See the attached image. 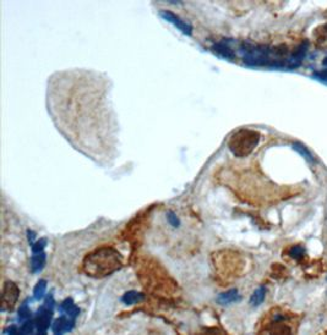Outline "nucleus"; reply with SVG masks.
<instances>
[{
  "label": "nucleus",
  "instance_id": "9d476101",
  "mask_svg": "<svg viewBox=\"0 0 327 335\" xmlns=\"http://www.w3.org/2000/svg\"><path fill=\"white\" fill-rule=\"evenodd\" d=\"M143 299L144 295L137 293V291H129V293H126L124 296L122 297L123 302H124L125 305H135V303L140 302Z\"/></svg>",
  "mask_w": 327,
  "mask_h": 335
},
{
  "label": "nucleus",
  "instance_id": "20e7f679",
  "mask_svg": "<svg viewBox=\"0 0 327 335\" xmlns=\"http://www.w3.org/2000/svg\"><path fill=\"white\" fill-rule=\"evenodd\" d=\"M18 294V288L12 281H6L3 289V297H2V306L3 311H10L12 307L16 303Z\"/></svg>",
  "mask_w": 327,
  "mask_h": 335
},
{
  "label": "nucleus",
  "instance_id": "a211bd4d",
  "mask_svg": "<svg viewBox=\"0 0 327 335\" xmlns=\"http://www.w3.org/2000/svg\"><path fill=\"white\" fill-rule=\"evenodd\" d=\"M200 335H224V334H222L218 329H207Z\"/></svg>",
  "mask_w": 327,
  "mask_h": 335
},
{
  "label": "nucleus",
  "instance_id": "f3484780",
  "mask_svg": "<svg viewBox=\"0 0 327 335\" xmlns=\"http://www.w3.org/2000/svg\"><path fill=\"white\" fill-rule=\"evenodd\" d=\"M168 222L171 223V224L173 226H174V228H177V226H179V224H180V222H179L178 217L175 216L174 213H172V212L168 213Z\"/></svg>",
  "mask_w": 327,
  "mask_h": 335
},
{
  "label": "nucleus",
  "instance_id": "39448f33",
  "mask_svg": "<svg viewBox=\"0 0 327 335\" xmlns=\"http://www.w3.org/2000/svg\"><path fill=\"white\" fill-rule=\"evenodd\" d=\"M159 16H161L163 20L171 22L173 26L177 27L178 30H180L184 35L191 36V33H193V27H191V25L188 23L186 21H184L183 18L179 17L178 15H175L174 12L168 10H161L159 11Z\"/></svg>",
  "mask_w": 327,
  "mask_h": 335
},
{
  "label": "nucleus",
  "instance_id": "0eeeda50",
  "mask_svg": "<svg viewBox=\"0 0 327 335\" xmlns=\"http://www.w3.org/2000/svg\"><path fill=\"white\" fill-rule=\"evenodd\" d=\"M237 300H238V290L237 289H232L226 291V293H222L221 295H218L217 297V302L223 306L229 305V303H232Z\"/></svg>",
  "mask_w": 327,
  "mask_h": 335
},
{
  "label": "nucleus",
  "instance_id": "f03ea898",
  "mask_svg": "<svg viewBox=\"0 0 327 335\" xmlns=\"http://www.w3.org/2000/svg\"><path fill=\"white\" fill-rule=\"evenodd\" d=\"M123 266L120 253L113 247H101L92 251L83 259V271L92 278H104L119 271Z\"/></svg>",
  "mask_w": 327,
  "mask_h": 335
},
{
  "label": "nucleus",
  "instance_id": "7ed1b4c3",
  "mask_svg": "<svg viewBox=\"0 0 327 335\" xmlns=\"http://www.w3.org/2000/svg\"><path fill=\"white\" fill-rule=\"evenodd\" d=\"M260 142V133L255 130L242 129L230 136L228 147L237 157H246L255 150Z\"/></svg>",
  "mask_w": 327,
  "mask_h": 335
},
{
  "label": "nucleus",
  "instance_id": "ddd939ff",
  "mask_svg": "<svg viewBox=\"0 0 327 335\" xmlns=\"http://www.w3.org/2000/svg\"><path fill=\"white\" fill-rule=\"evenodd\" d=\"M293 148H294L298 153H300L307 160H309V162H311V163L314 162V157L311 156V153L308 151V148H305L301 143H293Z\"/></svg>",
  "mask_w": 327,
  "mask_h": 335
},
{
  "label": "nucleus",
  "instance_id": "1a4fd4ad",
  "mask_svg": "<svg viewBox=\"0 0 327 335\" xmlns=\"http://www.w3.org/2000/svg\"><path fill=\"white\" fill-rule=\"evenodd\" d=\"M314 38H315L317 45H327V23L317 27V29L314 31Z\"/></svg>",
  "mask_w": 327,
  "mask_h": 335
},
{
  "label": "nucleus",
  "instance_id": "f257e3e1",
  "mask_svg": "<svg viewBox=\"0 0 327 335\" xmlns=\"http://www.w3.org/2000/svg\"><path fill=\"white\" fill-rule=\"evenodd\" d=\"M238 52L244 64L249 66H271L289 70L292 54H288V49L285 45L270 46L243 43L239 45Z\"/></svg>",
  "mask_w": 327,
  "mask_h": 335
},
{
  "label": "nucleus",
  "instance_id": "dca6fc26",
  "mask_svg": "<svg viewBox=\"0 0 327 335\" xmlns=\"http://www.w3.org/2000/svg\"><path fill=\"white\" fill-rule=\"evenodd\" d=\"M45 286H47V284H45L44 280H41L38 284L36 285V289H35V296L37 299H41L43 296V294H44L45 291Z\"/></svg>",
  "mask_w": 327,
  "mask_h": 335
},
{
  "label": "nucleus",
  "instance_id": "4468645a",
  "mask_svg": "<svg viewBox=\"0 0 327 335\" xmlns=\"http://www.w3.org/2000/svg\"><path fill=\"white\" fill-rule=\"evenodd\" d=\"M271 335H293L289 327L283 324H278L273 328L272 331H271Z\"/></svg>",
  "mask_w": 327,
  "mask_h": 335
},
{
  "label": "nucleus",
  "instance_id": "9b49d317",
  "mask_svg": "<svg viewBox=\"0 0 327 335\" xmlns=\"http://www.w3.org/2000/svg\"><path fill=\"white\" fill-rule=\"evenodd\" d=\"M31 265H32L33 272L42 271V268L45 265V254L43 252L35 254V256L32 257V259H31Z\"/></svg>",
  "mask_w": 327,
  "mask_h": 335
},
{
  "label": "nucleus",
  "instance_id": "2eb2a0df",
  "mask_svg": "<svg viewBox=\"0 0 327 335\" xmlns=\"http://www.w3.org/2000/svg\"><path fill=\"white\" fill-rule=\"evenodd\" d=\"M45 245H47V240H45V238H41V240L37 241L36 244L32 245L33 253H35V254L42 253V251H43V249H44Z\"/></svg>",
  "mask_w": 327,
  "mask_h": 335
},
{
  "label": "nucleus",
  "instance_id": "6e6552de",
  "mask_svg": "<svg viewBox=\"0 0 327 335\" xmlns=\"http://www.w3.org/2000/svg\"><path fill=\"white\" fill-rule=\"evenodd\" d=\"M265 296H266V288L265 286L258 288V289L252 293L251 297H250V305H251L252 307L260 306L261 303L264 302Z\"/></svg>",
  "mask_w": 327,
  "mask_h": 335
},
{
  "label": "nucleus",
  "instance_id": "6ab92c4d",
  "mask_svg": "<svg viewBox=\"0 0 327 335\" xmlns=\"http://www.w3.org/2000/svg\"><path fill=\"white\" fill-rule=\"evenodd\" d=\"M29 241L31 243V245H33V240H35V237H36V234L33 231H29Z\"/></svg>",
  "mask_w": 327,
  "mask_h": 335
},
{
  "label": "nucleus",
  "instance_id": "f8f14e48",
  "mask_svg": "<svg viewBox=\"0 0 327 335\" xmlns=\"http://www.w3.org/2000/svg\"><path fill=\"white\" fill-rule=\"evenodd\" d=\"M289 256L294 259H303L305 257V249L300 245H297V246H293L291 250H289Z\"/></svg>",
  "mask_w": 327,
  "mask_h": 335
},
{
  "label": "nucleus",
  "instance_id": "423d86ee",
  "mask_svg": "<svg viewBox=\"0 0 327 335\" xmlns=\"http://www.w3.org/2000/svg\"><path fill=\"white\" fill-rule=\"evenodd\" d=\"M230 39H223V41L216 43L212 45V52L217 54L218 57L226 59V60L232 61L236 59V52L233 51L232 43H229Z\"/></svg>",
  "mask_w": 327,
  "mask_h": 335
}]
</instances>
